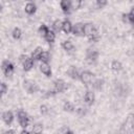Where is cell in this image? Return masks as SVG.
I'll return each instance as SVG.
<instances>
[{
	"label": "cell",
	"mask_w": 134,
	"mask_h": 134,
	"mask_svg": "<svg viewBox=\"0 0 134 134\" xmlns=\"http://www.w3.org/2000/svg\"><path fill=\"white\" fill-rule=\"evenodd\" d=\"M103 84H104V81L100 80V79H98V80H96V81H94V82L92 83V87H93L95 90H100L102 87H103Z\"/></svg>",
	"instance_id": "obj_30"
},
{
	"label": "cell",
	"mask_w": 134,
	"mask_h": 134,
	"mask_svg": "<svg viewBox=\"0 0 134 134\" xmlns=\"http://www.w3.org/2000/svg\"><path fill=\"white\" fill-rule=\"evenodd\" d=\"M40 112H41L42 115H46L49 112V109H48V107L46 105H41L40 106Z\"/></svg>",
	"instance_id": "obj_33"
},
{
	"label": "cell",
	"mask_w": 134,
	"mask_h": 134,
	"mask_svg": "<svg viewBox=\"0 0 134 134\" xmlns=\"http://www.w3.org/2000/svg\"><path fill=\"white\" fill-rule=\"evenodd\" d=\"M22 65H23V70H24V71H29V70L34 67V59H32L31 57H30V58L28 57V58L26 59V61H25Z\"/></svg>",
	"instance_id": "obj_17"
},
{
	"label": "cell",
	"mask_w": 134,
	"mask_h": 134,
	"mask_svg": "<svg viewBox=\"0 0 134 134\" xmlns=\"http://www.w3.org/2000/svg\"><path fill=\"white\" fill-rule=\"evenodd\" d=\"M40 70H41V72H42L44 75H46L47 77L51 76L52 71H51V67H50V65H49L48 63H46V62H41V64H40Z\"/></svg>",
	"instance_id": "obj_8"
},
{
	"label": "cell",
	"mask_w": 134,
	"mask_h": 134,
	"mask_svg": "<svg viewBox=\"0 0 134 134\" xmlns=\"http://www.w3.org/2000/svg\"><path fill=\"white\" fill-rule=\"evenodd\" d=\"M87 38H88V40H89L90 42H98L99 39H100V35H99L98 30L96 29L95 31H93V32H92L90 36H88Z\"/></svg>",
	"instance_id": "obj_20"
},
{
	"label": "cell",
	"mask_w": 134,
	"mask_h": 134,
	"mask_svg": "<svg viewBox=\"0 0 134 134\" xmlns=\"http://www.w3.org/2000/svg\"><path fill=\"white\" fill-rule=\"evenodd\" d=\"M16 133V130H6L4 132V134H15Z\"/></svg>",
	"instance_id": "obj_38"
},
{
	"label": "cell",
	"mask_w": 134,
	"mask_h": 134,
	"mask_svg": "<svg viewBox=\"0 0 134 134\" xmlns=\"http://www.w3.org/2000/svg\"><path fill=\"white\" fill-rule=\"evenodd\" d=\"M124 128L126 129V131H129V130L134 128V115L133 114H130L126 118V121L124 124Z\"/></svg>",
	"instance_id": "obj_13"
},
{
	"label": "cell",
	"mask_w": 134,
	"mask_h": 134,
	"mask_svg": "<svg viewBox=\"0 0 134 134\" xmlns=\"http://www.w3.org/2000/svg\"><path fill=\"white\" fill-rule=\"evenodd\" d=\"M39 61L48 63V62L50 61V53H49L48 51H45V50H44V51L42 52V54L40 55V59H39Z\"/></svg>",
	"instance_id": "obj_27"
},
{
	"label": "cell",
	"mask_w": 134,
	"mask_h": 134,
	"mask_svg": "<svg viewBox=\"0 0 134 134\" xmlns=\"http://www.w3.org/2000/svg\"><path fill=\"white\" fill-rule=\"evenodd\" d=\"M96 1H97V0H96Z\"/></svg>",
	"instance_id": "obj_40"
},
{
	"label": "cell",
	"mask_w": 134,
	"mask_h": 134,
	"mask_svg": "<svg viewBox=\"0 0 134 134\" xmlns=\"http://www.w3.org/2000/svg\"><path fill=\"white\" fill-rule=\"evenodd\" d=\"M59 133H61V134H67V133H69V134H72L73 132L68 128V127H66V126H64V127H62L59 131H58Z\"/></svg>",
	"instance_id": "obj_32"
},
{
	"label": "cell",
	"mask_w": 134,
	"mask_h": 134,
	"mask_svg": "<svg viewBox=\"0 0 134 134\" xmlns=\"http://www.w3.org/2000/svg\"><path fill=\"white\" fill-rule=\"evenodd\" d=\"M62 47H63L64 50L69 51V50H72L74 46H73V43H72L70 40H66V41H64V42L62 43Z\"/></svg>",
	"instance_id": "obj_25"
},
{
	"label": "cell",
	"mask_w": 134,
	"mask_h": 134,
	"mask_svg": "<svg viewBox=\"0 0 134 134\" xmlns=\"http://www.w3.org/2000/svg\"><path fill=\"white\" fill-rule=\"evenodd\" d=\"M72 24H71V22L69 21V20H67V19H65L64 21H63V28H62V30L65 32V34H70V32H72Z\"/></svg>",
	"instance_id": "obj_16"
},
{
	"label": "cell",
	"mask_w": 134,
	"mask_h": 134,
	"mask_svg": "<svg viewBox=\"0 0 134 134\" xmlns=\"http://www.w3.org/2000/svg\"><path fill=\"white\" fill-rule=\"evenodd\" d=\"M75 112H76V114H77L79 116H84V115L86 114L87 110H86V108H84V107H79V108H75Z\"/></svg>",
	"instance_id": "obj_31"
},
{
	"label": "cell",
	"mask_w": 134,
	"mask_h": 134,
	"mask_svg": "<svg viewBox=\"0 0 134 134\" xmlns=\"http://www.w3.org/2000/svg\"><path fill=\"white\" fill-rule=\"evenodd\" d=\"M97 28L94 26V24H92V23H85L84 24V36H86V37H88V36H90L93 31H95Z\"/></svg>",
	"instance_id": "obj_14"
},
{
	"label": "cell",
	"mask_w": 134,
	"mask_h": 134,
	"mask_svg": "<svg viewBox=\"0 0 134 134\" xmlns=\"http://www.w3.org/2000/svg\"><path fill=\"white\" fill-rule=\"evenodd\" d=\"M121 19L125 23H129V14H122L121 15Z\"/></svg>",
	"instance_id": "obj_36"
},
{
	"label": "cell",
	"mask_w": 134,
	"mask_h": 134,
	"mask_svg": "<svg viewBox=\"0 0 134 134\" xmlns=\"http://www.w3.org/2000/svg\"><path fill=\"white\" fill-rule=\"evenodd\" d=\"M43 51H44L43 48L40 47V46H38V47L32 51V53H31V58H32L34 60H39V59H40V55L42 54Z\"/></svg>",
	"instance_id": "obj_22"
},
{
	"label": "cell",
	"mask_w": 134,
	"mask_h": 134,
	"mask_svg": "<svg viewBox=\"0 0 134 134\" xmlns=\"http://www.w3.org/2000/svg\"><path fill=\"white\" fill-rule=\"evenodd\" d=\"M121 68H122V65H121V63L119 61H117V60L112 61V63H111V69H112V71L118 72V71L121 70Z\"/></svg>",
	"instance_id": "obj_18"
},
{
	"label": "cell",
	"mask_w": 134,
	"mask_h": 134,
	"mask_svg": "<svg viewBox=\"0 0 134 134\" xmlns=\"http://www.w3.org/2000/svg\"><path fill=\"white\" fill-rule=\"evenodd\" d=\"M60 6L63 10V13L65 14H70L71 10H72V7H71V1L70 0H61L60 2Z\"/></svg>",
	"instance_id": "obj_10"
},
{
	"label": "cell",
	"mask_w": 134,
	"mask_h": 134,
	"mask_svg": "<svg viewBox=\"0 0 134 134\" xmlns=\"http://www.w3.org/2000/svg\"><path fill=\"white\" fill-rule=\"evenodd\" d=\"M129 15H131V16H133V17H134V6H133V7L131 8V10H130Z\"/></svg>",
	"instance_id": "obj_39"
},
{
	"label": "cell",
	"mask_w": 134,
	"mask_h": 134,
	"mask_svg": "<svg viewBox=\"0 0 134 134\" xmlns=\"http://www.w3.org/2000/svg\"><path fill=\"white\" fill-rule=\"evenodd\" d=\"M43 131V126L41 124H35L32 125V129H31V132L35 133V134H39V133H42Z\"/></svg>",
	"instance_id": "obj_29"
},
{
	"label": "cell",
	"mask_w": 134,
	"mask_h": 134,
	"mask_svg": "<svg viewBox=\"0 0 134 134\" xmlns=\"http://www.w3.org/2000/svg\"><path fill=\"white\" fill-rule=\"evenodd\" d=\"M67 74L69 75V77H71L72 80H79L80 79V72L79 70L74 67V66H70L67 70Z\"/></svg>",
	"instance_id": "obj_11"
},
{
	"label": "cell",
	"mask_w": 134,
	"mask_h": 134,
	"mask_svg": "<svg viewBox=\"0 0 134 134\" xmlns=\"http://www.w3.org/2000/svg\"><path fill=\"white\" fill-rule=\"evenodd\" d=\"M72 34L76 37L84 36V23L77 22L72 26Z\"/></svg>",
	"instance_id": "obj_6"
},
{
	"label": "cell",
	"mask_w": 134,
	"mask_h": 134,
	"mask_svg": "<svg viewBox=\"0 0 134 134\" xmlns=\"http://www.w3.org/2000/svg\"><path fill=\"white\" fill-rule=\"evenodd\" d=\"M27 58H28V57H27L26 54H21V55L19 57V61H20V63H21V64H23V63L26 61V59H27Z\"/></svg>",
	"instance_id": "obj_37"
},
{
	"label": "cell",
	"mask_w": 134,
	"mask_h": 134,
	"mask_svg": "<svg viewBox=\"0 0 134 134\" xmlns=\"http://www.w3.org/2000/svg\"><path fill=\"white\" fill-rule=\"evenodd\" d=\"M70 1H71V7L74 10L80 9L83 4V0H70Z\"/></svg>",
	"instance_id": "obj_28"
},
{
	"label": "cell",
	"mask_w": 134,
	"mask_h": 134,
	"mask_svg": "<svg viewBox=\"0 0 134 134\" xmlns=\"http://www.w3.org/2000/svg\"><path fill=\"white\" fill-rule=\"evenodd\" d=\"M48 30H49V28H48L45 24H42V25L39 27V29H38V34H39L42 38H45V36L47 35Z\"/></svg>",
	"instance_id": "obj_24"
},
{
	"label": "cell",
	"mask_w": 134,
	"mask_h": 134,
	"mask_svg": "<svg viewBox=\"0 0 134 134\" xmlns=\"http://www.w3.org/2000/svg\"><path fill=\"white\" fill-rule=\"evenodd\" d=\"M63 110L66 112H73L75 111V107L71 102H65L63 105Z\"/></svg>",
	"instance_id": "obj_21"
},
{
	"label": "cell",
	"mask_w": 134,
	"mask_h": 134,
	"mask_svg": "<svg viewBox=\"0 0 134 134\" xmlns=\"http://www.w3.org/2000/svg\"><path fill=\"white\" fill-rule=\"evenodd\" d=\"M48 43H52L54 40H55V34H54V30H48V32H47V35L45 36V38H44Z\"/></svg>",
	"instance_id": "obj_23"
},
{
	"label": "cell",
	"mask_w": 134,
	"mask_h": 134,
	"mask_svg": "<svg viewBox=\"0 0 134 134\" xmlns=\"http://www.w3.org/2000/svg\"><path fill=\"white\" fill-rule=\"evenodd\" d=\"M66 89H67V85L63 80L58 79L53 82V91L55 93H61V92L65 91Z\"/></svg>",
	"instance_id": "obj_5"
},
{
	"label": "cell",
	"mask_w": 134,
	"mask_h": 134,
	"mask_svg": "<svg viewBox=\"0 0 134 134\" xmlns=\"http://www.w3.org/2000/svg\"><path fill=\"white\" fill-rule=\"evenodd\" d=\"M0 88H1V94H5L6 92H7V90H8V87H7V85L4 83V82H2L1 83V85H0Z\"/></svg>",
	"instance_id": "obj_34"
},
{
	"label": "cell",
	"mask_w": 134,
	"mask_h": 134,
	"mask_svg": "<svg viewBox=\"0 0 134 134\" xmlns=\"http://www.w3.org/2000/svg\"><path fill=\"white\" fill-rule=\"evenodd\" d=\"M23 87H24V89H25L28 93H36V92L39 91V86H38L34 81H30V80L24 81Z\"/></svg>",
	"instance_id": "obj_3"
},
{
	"label": "cell",
	"mask_w": 134,
	"mask_h": 134,
	"mask_svg": "<svg viewBox=\"0 0 134 134\" xmlns=\"http://www.w3.org/2000/svg\"><path fill=\"white\" fill-rule=\"evenodd\" d=\"M22 36V30L19 28V27H15L12 31V37L15 39V40H19Z\"/></svg>",
	"instance_id": "obj_26"
},
{
	"label": "cell",
	"mask_w": 134,
	"mask_h": 134,
	"mask_svg": "<svg viewBox=\"0 0 134 134\" xmlns=\"http://www.w3.org/2000/svg\"><path fill=\"white\" fill-rule=\"evenodd\" d=\"M1 69H2V71H3V73H4V75H5L6 77H8V76H10V75L13 74L15 67H14V64H13L12 62H9V61H7V60H4V61L2 62Z\"/></svg>",
	"instance_id": "obj_2"
},
{
	"label": "cell",
	"mask_w": 134,
	"mask_h": 134,
	"mask_svg": "<svg viewBox=\"0 0 134 134\" xmlns=\"http://www.w3.org/2000/svg\"><path fill=\"white\" fill-rule=\"evenodd\" d=\"M17 118H18V121H19V125L22 127V128H27L31 121L30 117L28 116V114L24 111V110H20L18 111L17 113Z\"/></svg>",
	"instance_id": "obj_1"
},
{
	"label": "cell",
	"mask_w": 134,
	"mask_h": 134,
	"mask_svg": "<svg viewBox=\"0 0 134 134\" xmlns=\"http://www.w3.org/2000/svg\"><path fill=\"white\" fill-rule=\"evenodd\" d=\"M96 2H97V6L100 7V8L104 7V6L107 4V0H97Z\"/></svg>",
	"instance_id": "obj_35"
},
{
	"label": "cell",
	"mask_w": 134,
	"mask_h": 134,
	"mask_svg": "<svg viewBox=\"0 0 134 134\" xmlns=\"http://www.w3.org/2000/svg\"><path fill=\"white\" fill-rule=\"evenodd\" d=\"M62 28H63V21H61L60 19L55 20V21L52 23V29H53L54 31L60 32V31L62 30Z\"/></svg>",
	"instance_id": "obj_19"
},
{
	"label": "cell",
	"mask_w": 134,
	"mask_h": 134,
	"mask_svg": "<svg viewBox=\"0 0 134 134\" xmlns=\"http://www.w3.org/2000/svg\"><path fill=\"white\" fill-rule=\"evenodd\" d=\"M84 100H85L86 104H88V105H92V104L94 103V100H95L94 92H92V91H90V90L86 91V93L84 94Z\"/></svg>",
	"instance_id": "obj_12"
},
{
	"label": "cell",
	"mask_w": 134,
	"mask_h": 134,
	"mask_svg": "<svg viewBox=\"0 0 134 134\" xmlns=\"http://www.w3.org/2000/svg\"><path fill=\"white\" fill-rule=\"evenodd\" d=\"M94 77V74L91 72V71H88V70H85V71H82L81 74H80V80L83 84L85 85H88L90 83H92V80Z\"/></svg>",
	"instance_id": "obj_4"
},
{
	"label": "cell",
	"mask_w": 134,
	"mask_h": 134,
	"mask_svg": "<svg viewBox=\"0 0 134 134\" xmlns=\"http://www.w3.org/2000/svg\"><path fill=\"white\" fill-rule=\"evenodd\" d=\"M2 120L6 126H10L14 121V114L12 111H4L2 113Z\"/></svg>",
	"instance_id": "obj_7"
},
{
	"label": "cell",
	"mask_w": 134,
	"mask_h": 134,
	"mask_svg": "<svg viewBox=\"0 0 134 134\" xmlns=\"http://www.w3.org/2000/svg\"><path fill=\"white\" fill-rule=\"evenodd\" d=\"M24 9H25V13H26L27 15H34V14L36 13V10H37V6H36V4L32 3V2H28V3H26Z\"/></svg>",
	"instance_id": "obj_15"
},
{
	"label": "cell",
	"mask_w": 134,
	"mask_h": 134,
	"mask_svg": "<svg viewBox=\"0 0 134 134\" xmlns=\"http://www.w3.org/2000/svg\"><path fill=\"white\" fill-rule=\"evenodd\" d=\"M98 55H99L98 51H96V50H89V51L87 52L86 60H87V62H88L89 64H92V63L96 62V60L98 59Z\"/></svg>",
	"instance_id": "obj_9"
}]
</instances>
